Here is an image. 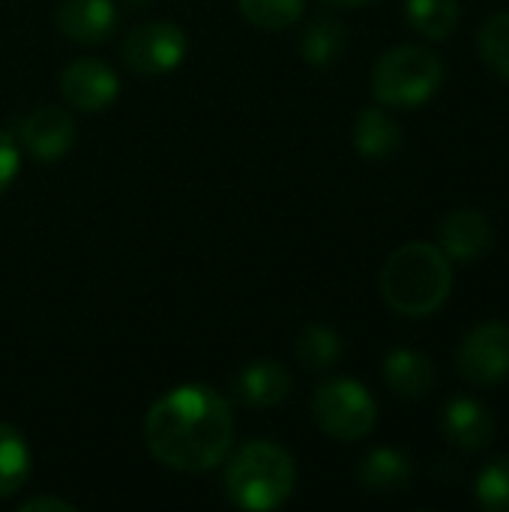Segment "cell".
Masks as SVG:
<instances>
[{
	"mask_svg": "<svg viewBox=\"0 0 509 512\" xmlns=\"http://www.w3.org/2000/svg\"><path fill=\"white\" fill-rule=\"evenodd\" d=\"M456 369L474 387H495L509 378V324L483 321L459 345Z\"/></svg>",
	"mask_w": 509,
	"mask_h": 512,
	"instance_id": "cell-7",
	"label": "cell"
},
{
	"mask_svg": "<svg viewBox=\"0 0 509 512\" xmlns=\"http://www.w3.org/2000/svg\"><path fill=\"white\" fill-rule=\"evenodd\" d=\"M345 45H348V33H345V24L330 18V15H321L315 18L303 39H300V51H303V60L309 66H318V69H327V66H336L345 54Z\"/></svg>",
	"mask_w": 509,
	"mask_h": 512,
	"instance_id": "cell-17",
	"label": "cell"
},
{
	"mask_svg": "<svg viewBox=\"0 0 509 512\" xmlns=\"http://www.w3.org/2000/svg\"><path fill=\"white\" fill-rule=\"evenodd\" d=\"M444 81V63L423 45H396L372 66V93L381 105L417 108L429 102Z\"/></svg>",
	"mask_w": 509,
	"mask_h": 512,
	"instance_id": "cell-4",
	"label": "cell"
},
{
	"mask_svg": "<svg viewBox=\"0 0 509 512\" xmlns=\"http://www.w3.org/2000/svg\"><path fill=\"white\" fill-rule=\"evenodd\" d=\"M477 501L492 512H509V456H498L477 477Z\"/></svg>",
	"mask_w": 509,
	"mask_h": 512,
	"instance_id": "cell-23",
	"label": "cell"
},
{
	"mask_svg": "<svg viewBox=\"0 0 509 512\" xmlns=\"http://www.w3.org/2000/svg\"><path fill=\"white\" fill-rule=\"evenodd\" d=\"M294 354H297V360H300L303 369H309V372H327L342 357V339H339L336 330H330L324 324H309V327L300 330Z\"/></svg>",
	"mask_w": 509,
	"mask_h": 512,
	"instance_id": "cell-20",
	"label": "cell"
},
{
	"mask_svg": "<svg viewBox=\"0 0 509 512\" xmlns=\"http://www.w3.org/2000/svg\"><path fill=\"white\" fill-rule=\"evenodd\" d=\"M60 93H63L66 105H72L75 111L96 114V111H105L108 105H114V99L120 96V78L108 63H102L96 57H81L63 69Z\"/></svg>",
	"mask_w": 509,
	"mask_h": 512,
	"instance_id": "cell-8",
	"label": "cell"
},
{
	"mask_svg": "<svg viewBox=\"0 0 509 512\" xmlns=\"http://www.w3.org/2000/svg\"><path fill=\"white\" fill-rule=\"evenodd\" d=\"M240 15L261 30H288L306 12V0H237Z\"/></svg>",
	"mask_w": 509,
	"mask_h": 512,
	"instance_id": "cell-21",
	"label": "cell"
},
{
	"mask_svg": "<svg viewBox=\"0 0 509 512\" xmlns=\"http://www.w3.org/2000/svg\"><path fill=\"white\" fill-rule=\"evenodd\" d=\"M18 141L36 162H57L75 144V120L66 108L39 105L18 129Z\"/></svg>",
	"mask_w": 509,
	"mask_h": 512,
	"instance_id": "cell-9",
	"label": "cell"
},
{
	"mask_svg": "<svg viewBox=\"0 0 509 512\" xmlns=\"http://www.w3.org/2000/svg\"><path fill=\"white\" fill-rule=\"evenodd\" d=\"M441 429L453 447L468 450V453H480L495 438V414L483 402L459 396L444 408Z\"/></svg>",
	"mask_w": 509,
	"mask_h": 512,
	"instance_id": "cell-12",
	"label": "cell"
},
{
	"mask_svg": "<svg viewBox=\"0 0 509 512\" xmlns=\"http://www.w3.org/2000/svg\"><path fill=\"white\" fill-rule=\"evenodd\" d=\"M354 147L366 159H387L402 147V129L384 108H363L354 123Z\"/></svg>",
	"mask_w": 509,
	"mask_h": 512,
	"instance_id": "cell-15",
	"label": "cell"
},
{
	"mask_svg": "<svg viewBox=\"0 0 509 512\" xmlns=\"http://www.w3.org/2000/svg\"><path fill=\"white\" fill-rule=\"evenodd\" d=\"M312 420L336 441H363L378 423V405L363 384L336 378L318 387L312 399Z\"/></svg>",
	"mask_w": 509,
	"mask_h": 512,
	"instance_id": "cell-5",
	"label": "cell"
},
{
	"mask_svg": "<svg viewBox=\"0 0 509 512\" xmlns=\"http://www.w3.org/2000/svg\"><path fill=\"white\" fill-rule=\"evenodd\" d=\"M411 474V459L393 447H378L360 462V483L375 495H393L405 489L411 483Z\"/></svg>",
	"mask_w": 509,
	"mask_h": 512,
	"instance_id": "cell-16",
	"label": "cell"
},
{
	"mask_svg": "<svg viewBox=\"0 0 509 512\" xmlns=\"http://www.w3.org/2000/svg\"><path fill=\"white\" fill-rule=\"evenodd\" d=\"M291 387V372L279 360H255L234 378V396L249 408H273L288 399Z\"/></svg>",
	"mask_w": 509,
	"mask_h": 512,
	"instance_id": "cell-13",
	"label": "cell"
},
{
	"mask_svg": "<svg viewBox=\"0 0 509 512\" xmlns=\"http://www.w3.org/2000/svg\"><path fill=\"white\" fill-rule=\"evenodd\" d=\"M27 480H30V447L15 426L0 423V498L15 495Z\"/></svg>",
	"mask_w": 509,
	"mask_h": 512,
	"instance_id": "cell-18",
	"label": "cell"
},
{
	"mask_svg": "<svg viewBox=\"0 0 509 512\" xmlns=\"http://www.w3.org/2000/svg\"><path fill=\"white\" fill-rule=\"evenodd\" d=\"M123 63L135 75L159 78L174 72L189 54V36L171 21H144L123 36Z\"/></svg>",
	"mask_w": 509,
	"mask_h": 512,
	"instance_id": "cell-6",
	"label": "cell"
},
{
	"mask_svg": "<svg viewBox=\"0 0 509 512\" xmlns=\"http://www.w3.org/2000/svg\"><path fill=\"white\" fill-rule=\"evenodd\" d=\"M477 45H480L483 63H486L492 72H498L501 78H507L509 81V12L492 15V18L480 27Z\"/></svg>",
	"mask_w": 509,
	"mask_h": 512,
	"instance_id": "cell-22",
	"label": "cell"
},
{
	"mask_svg": "<svg viewBox=\"0 0 509 512\" xmlns=\"http://www.w3.org/2000/svg\"><path fill=\"white\" fill-rule=\"evenodd\" d=\"M54 21L69 42L99 45L117 27V6L114 0H63Z\"/></svg>",
	"mask_w": 509,
	"mask_h": 512,
	"instance_id": "cell-10",
	"label": "cell"
},
{
	"mask_svg": "<svg viewBox=\"0 0 509 512\" xmlns=\"http://www.w3.org/2000/svg\"><path fill=\"white\" fill-rule=\"evenodd\" d=\"M234 414L225 396L204 384H183L156 399L144 417L147 450L171 471L204 474L225 462Z\"/></svg>",
	"mask_w": 509,
	"mask_h": 512,
	"instance_id": "cell-1",
	"label": "cell"
},
{
	"mask_svg": "<svg viewBox=\"0 0 509 512\" xmlns=\"http://www.w3.org/2000/svg\"><path fill=\"white\" fill-rule=\"evenodd\" d=\"M18 168H21V147L9 132L0 129V195L12 186Z\"/></svg>",
	"mask_w": 509,
	"mask_h": 512,
	"instance_id": "cell-24",
	"label": "cell"
},
{
	"mask_svg": "<svg viewBox=\"0 0 509 512\" xmlns=\"http://www.w3.org/2000/svg\"><path fill=\"white\" fill-rule=\"evenodd\" d=\"M492 225L480 210H453L438 228V246L450 261H477L492 249Z\"/></svg>",
	"mask_w": 509,
	"mask_h": 512,
	"instance_id": "cell-11",
	"label": "cell"
},
{
	"mask_svg": "<svg viewBox=\"0 0 509 512\" xmlns=\"http://www.w3.org/2000/svg\"><path fill=\"white\" fill-rule=\"evenodd\" d=\"M297 486L294 456L270 441H252L225 468V495L234 507L252 512L279 510Z\"/></svg>",
	"mask_w": 509,
	"mask_h": 512,
	"instance_id": "cell-3",
	"label": "cell"
},
{
	"mask_svg": "<svg viewBox=\"0 0 509 512\" xmlns=\"http://www.w3.org/2000/svg\"><path fill=\"white\" fill-rule=\"evenodd\" d=\"M408 24L426 39H447L459 27V0H408Z\"/></svg>",
	"mask_w": 509,
	"mask_h": 512,
	"instance_id": "cell-19",
	"label": "cell"
},
{
	"mask_svg": "<svg viewBox=\"0 0 509 512\" xmlns=\"http://www.w3.org/2000/svg\"><path fill=\"white\" fill-rule=\"evenodd\" d=\"M381 372H384L387 387H390L396 396L411 399V402L426 399V396L435 390V381H438L435 363H432L426 354L411 351V348H396V351H390Z\"/></svg>",
	"mask_w": 509,
	"mask_h": 512,
	"instance_id": "cell-14",
	"label": "cell"
},
{
	"mask_svg": "<svg viewBox=\"0 0 509 512\" xmlns=\"http://www.w3.org/2000/svg\"><path fill=\"white\" fill-rule=\"evenodd\" d=\"M453 291V267L441 246L405 243L381 267V297L405 318L435 315Z\"/></svg>",
	"mask_w": 509,
	"mask_h": 512,
	"instance_id": "cell-2",
	"label": "cell"
},
{
	"mask_svg": "<svg viewBox=\"0 0 509 512\" xmlns=\"http://www.w3.org/2000/svg\"><path fill=\"white\" fill-rule=\"evenodd\" d=\"M75 512L72 504L66 501H57V498H33V501H24L21 512Z\"/></svg>",
	"mask_w": 509,
	"mask_h": 512,
	"instance_id": "cell-25",
	"label": "cell"
},
{
	"mask_svg": "<svg viewBox=\"0 0 509 512\" xmlns=\"http://www.w3.org/2000/svg\"><path fill=\"white\" fill-rule=\"evenodd\" d=\"M327 6H339V9H360V6H375L381 0H324Z\"/></svg>",
	"mask_w": 509,
	"mask_h": 512,
	"instance_id": "cell-26",
	"label": "cell"
}]
</instances>
